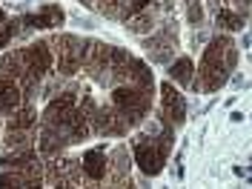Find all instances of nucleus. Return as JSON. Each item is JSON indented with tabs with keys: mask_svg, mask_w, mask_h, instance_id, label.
<instances>
[{
	"mask_svg": "<svg viewBox=\"0 0 252 189\" xmlns=\"http://www.w3.org/2000/svg\"><path fill=\"white\" fill-rule=\"evenodd\" d=\"M238 52L232 37H215L204 52V61H201V69H198V80H192V89L198 92H215L218 86L226 83L229 72L235 69Z\"/></svg>",
	"mask_w": 252,
	"mask_h": 189,
	"instance_id": "nucleus-1",
	"label": "nucleus"
},
{
	"mask_svg": "<svg viewBox=\"0 0 252 189\" xmlns=\"http://www.w3.org/2000/svg\"><path fill=\"white\" fill-rule=\"evenodd\" d=\"M58 46V69L63 75H75L80 66H83V55H86V40L72 37V34H63L55 40Z\"/></svg>",
	"mask_w": 252,
	"mask_h": 189,
	"instance_id": "nucleus-2",
	"label": "nucleus"
},
{
	"mask_svg": "<svg viewBox=\"0 0 252 189\" xmlns=\"http://www.w3.org/2000/svg\"><path fill=\"white\" fill-rule=\"evenodd\" d=\"M135 160L146 175H158L166 163V152L158 146L155 138H138L135 141Z\"/></svg>",
	"mask_w": 252,
	"mask_h": 189,
	"instance_id": "nucleus-3",
	"label": "nucleus"
},
{
	"mask_svg": "<svg viewBox=\"0 0 252 189\" xmlns=\"http://www.w3.org/2000/svg\"><path fill=\"white\" fill-rule=\"evenodd\" d=\"M23 66H26V75L32 78H43L49 69H52V52H49V43H32V46L23 49Z\"/></svg>",
	"mask_w": 252,
	"mask_h": 189,
	"instance_id": "nucleus-4",
	"label": "nucleus"
},
{
	"mask_svg": "<svg viewBox=\"0 0 252 189\" xmlns=\"http://www.w3.org/2000/svg\"><path fill=\"white\" fill-rule=\"evenodd\" d=\"M92 124H94V132H100V135H115V138H121L126 135V118L121 112L115 109V106H106V109H97L92 115Z\"/></svg>",
	"mask_w": 252,
	"mask_h": 189,
	"instance_id": "nucleus-5",
	"label": "nucleus"
},
{
	"mask_svg": "<svg viewBox=\"0 0 252 189\" xmlns=\"http://www.w3.org/2000/svg\"><path fill=\"white\" fill-rule=\"evenodd\" d=\"M160 94H163V121H166L169 126H181V124H184V118H187V106H184V97L175 92L169 83H163Z\"/></svg>",
	"mask_w": 252,
	"mask_h": 189,
	"instance_id": "nucleus-6",
	"label": "nucleus"
},
{
	"mask_svg": "<svg viewBox=\"0 0 252 189\" xmlns=\"http://www.w3.org/2000/svg\"><path fill=\"white\" fill-rule=\"evenodd\" d=\"M23 92H20V86H17L15 80L9 78H0V115H12L23 106Z\"/></svg>",
	"mask_w": 252,
	"mask_h": 189,
	"instance_id": "nucleus-7",
	"label": "nucleus"
},
{
	"mask_svg": "<svg viewBox=\"0 0 252 189\" xmlns=\"http://www.w3.org/2000/svg\"><path fill=\"white\" fill-rule=\"evenodd\" d=\"M83 175L89 178V181H100L103 175H106V152H103V146H94V149H89L86 155H83Z\"/></svg>",
	"mask_w": 252,
	"mask_h": 189,
	"instance_id": "nucleus-8",
	"label": "nucleus"
},
{
	"mask_svg": "<svg viewBox=\"0 0 252 189\" xmlns=\"http://www.w3.org/2000/svg\"><path fill=\"white\" fill-rule=\"evenodd\" d=\"M23 23L34 26V29H52V26H61L63 23V12H61V6H43L37 15L23 17Z\"/></svg>",
	"mask_w": 252,
	"mask_h": 189,
	"instance_id": "nucleus-9",
	"label": "nucleus"
},
{
	"mask_svg": "<svg viewBox=\"0 0 252 189\" xmlns=\"http://www.w3.org/2000/svg\"><path fill=\"white\" fill-rule=\"evenodd\" d=\"M146 49H149V55H152V61L155 63H166L169 61V55L175 52V43L169 46V34H160V37L146 40Z\"/></svg>",
	"mask_w": 252,
	"mask_h": 189,
	"instance_id": "nucleus-10",
	"label": "nucleus"
},
{
	"mask_svg": "<svg viewBox=\"0 0 252 189\" xmlns=\"http://www.w3.org/2000/svg\"><path fill=\"white\" fill-rule=\"evenodd\" d=\"M34 121H37V112H34V106H20L17 112H12V118H9V129H20V132H29L32 126H34Z\"/></svg>",
	"mask_w": 252,
	"mask_h": 189,
	"instance_id": "nucleus-11",
	"label": "nucleus"
},
{
	"mask_svg": "<svg viewBox=\"0 0 252 189\" xmlns=\"http://www.w3.org/2000/svg\"><path fill=\"white\" fill-rule=\"evenodd\" d=\"M169 75H172L178 83H184V86H192V61L189 58H181V61L172 63V69H169Z\"/></svg>",
	"mask_w": 252,
	"mask_h": 189,
	"instance_id": "nucleus-12",
	"label": "nucleus"
},
{
	"mask_svg": "<svg viewBox=\"0 0 252 189\" xmlns=\"http://www.w3.org/2000/svg\"><path fill=\"white\" fill-rule=\"evenodd\" d=\"M215 15H218V23L223 29H241V26H244V15H241V12H229L226 6L218 9Z\"/></svg>",
	"mask_w": 252,
	"mask_h": 189,
	"instance_id": "nucleus-13",
	"label": "nucleus"
},
{
	"mask_svg": "<svg viewBox=\"0 0 252 189\" xmlns=\"http://www.w3.org/2000/svg\"><path fill=\"white\" fill-rule=\"evenodd\" d=\"M152 23H155V17L149 15V12H141L138 17H132V20H129V29H132V32H149V29H152Z\"/></svg>",
	"mask_w": 252,
	"mask_h": 189,
	"instance_id": "nucleus-14",
	"label": "nucleus"
},
{
	"mask_svg": "<svg viewBox=\"0 0 252 189\" xmlns=\"http://www.w3.org/2000/svg\"><path fill=\"white\" fill-rule=\"evenodd\" d=\"M0 189H29V187L20 181L17 172H9V169H6V172L0 175Z\"/></svg>",
	"mask_w": 252,
	"mask_h": 189,
	"instance_id": "nucleus-15",
	"label": "nucleus"
},
{
	"mask_svg": "<svg viewBox=\"0 0 252 189\" xmlns=\"http://www.w3.org/2000/svg\"><path fill=\"white\" fill-rule=\"evenodd\" d=\"M17 32V20H12V23H3V29H0V49H6V43L12 40V34Z\"/></svg>",
	"mask_w": 252,
	"mask_h": 189,
	"instance_id": "nucleus-16",
	"label": "nucleus"
},
{
	"mask_svg": "<svg viewBox=\"0 0 252 189\" xmlns=\"http://www.w3.org/2000/svg\"><path fill=\"white\" fill-rule=\"evenodd\" d=\"M189 20H192V23H201V20H204V9H201L198 0H189Z\"/></svg>",
	"mask_w": 252,
	"mask_h": 189,
	"instance_id": "nucleus-17",
	"label": "nucleus"
},
{
	"mask_svg": "<svg viewBox=\"0 0 252 189\" xmlns=\"http://www.w3.org/2000/svg\"><path fill=\"white\" fill-rule=\"evenodd\" d=\"M235 3H238V12H241V6H244V9H247V6H250L252 0H235Z\"/></svg>",
	"mask_w": 252,
	"mask_h": 189,
	"instance_id": "nucleus-18",
	"label": "nucleus"
}]
</instances>
